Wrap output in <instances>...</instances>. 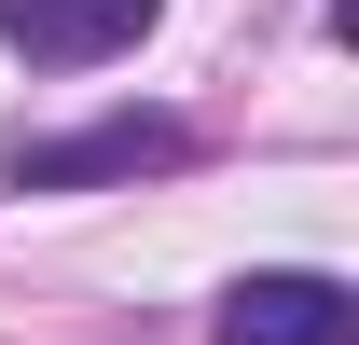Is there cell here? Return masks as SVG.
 <instances>
[{"label": "cell", "mask_w": 359, "mask_h": 345, "mask_svg": "<svg viewBox=\"0 0 359 345\" xmlns=\"http://www.w3.org/2000/svg\"><path fill=\"white\" fill-rule=\"evenodd\" d=\"M138 166H194V125L180 111H111L83 138H28L14 152V194H83V180H138Z\"/></svg>", "instance_id": "1"}, {"label": "cell", "mask_w": 359, "mask_h": 345, "mask_svg": "<svg viewBox=\"0 0 359 345\" xmlns=\"http://www.w3.org/2000/svg\"><path fill=\"white\" fill-rule=\"evenodd\" d=\"M222 345H359V290L346 276H235L222 290V318H208Z\"/></svg>", "instance_id": "2"}, {"label": "cell", "mask_w": 359, "mask_h": 345, "mask_svg": "<svg viewBox=\"0 0 359 345\" xmlns=\"http://www.w3.org/2000/svg\"><path fill=\"white\" fill-rule=\"evenodd\" d=\"M166 0H0V42L28 55V69H97V55H125Z\"/></svg>", "instance_id": "3"}]
</instances>
